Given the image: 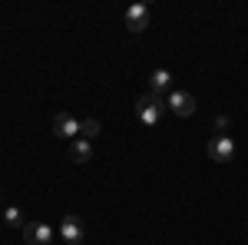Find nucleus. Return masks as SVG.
I'll return each mask as SVG.
<instances>
[{"label": "nucleus", "instance_id": "1", "mask_svg": "<svg viewBox=\"0 0 248 245\" xmlns=\"http://www.w3.org/2000/svg\"><path fill=\"white\" fill-rule=\"evenodd\" d=\"M166 113V99L155 93H142L136 99V119L142 123V126H159V119Z\"/></svg>", "mask_w": 248, "mask_h": 245}, {"label": "nucleus", "instance_id": "2", "mask_svg": "<svg viewBox=\"0 0 248 245\" xmlns=\"http://www.w3.org/2000/svg\"><path fill=\"white\" fill-rule=\"evenodd\" d=\"M60 239L70 245H79L86 239V226H83V219L79 215H63V222H60Z\"/></svg>", "mask_w": 248, "mask_h": 245}, {"label": "nucleus", "instance_id": "3", "mask_svg": "<svg viewBox=\"0 0 248 245\" xmlns=\"http://www.w3.org/2000/svg\"><path fill=\"white\" fill-rule=\"evenodd\" d=\"M209 156L215 159V163H229L232 156H235V139L225 136V132L212 136V139H209Z\"/></svg>", "mask_w": 248, "mask_h": 245}, {"label": "nucleus", "instance_id": "4", "mask_svg": "<svg viewBox=\"0 0 248 245\" xmlns=\"http://www.w3.org/2000/svg\"><path fill=\"white\" fill-rule=\"evenodd\" d=\"M166 106H169L175 116H192L195 113V96L189 90H172L169 99H166Z\"/></svg>", "mask_w": 248, "mask_h": 245}, {"label": "nucleus", "instance_id": "5", "mask_svg": "<svg viewBox=\"0 0 248 245\" xmlns=\"http://www.w3.org/2000/svg\"><path fill=\"white\" fill-rule=\"evenodd\" d=\"M23 242L27 245H50L53 242V229L46 222H27L23 226Z\"/></svg>", "mask_w": 248, "mask_h": 245}, {"label": "nucleus", "instance_id": "6", "mask_svg": "<svg viewBox=\"0 0 248 245\" xmlns=\"http://www.w3.org/2000/svg\"><path fill=\"white\" fill-rule=\"evenodd\" d=\"M126 27H129L133 33H142V30L149 27V7H146V3H133V7L126 10Z\"/></svg>", "mask_w": 248, "mask_h": 245}, {"label": "nucleus", "instance_id": "7", "mask_svg": "<svg viewBox=\"0 0 248 245\" xmlns=\"http://www.w3.org/2000/svg\"><path fill=\"white\" fill-rule=\"evenodd\" d=\"M79 123L83 119H77L73 113H57V119H53V132H57L60 139H73L79 132Z\"/></svg>", "mask_w": 248, "mask_h": 245}, {"label": "nucleus", "instance_id": "8", "mask_svg": "<svg viewBox=\"0 0 248 245\" xmlns=\"http://www.w3.org/2000/svg\"><path fill=\"white\" fill-rule=\"evenodd\" d=\"M166 90L172 93V73H169V70H155V73L149 76V93L162 96Z\"/></svg>", "mask_w": 248, "mask_h": 245}, {"label": "nucleus", "instance_id": "9", "mask_svg": "<svg viewBox=\"0 0 248 245\" xmlns=\"http://www.w3.org/2000/svg\"><path fill=\"white\" fill-rule=\"evenodd\" d=\"M70 159L79 163V166L90 163V159H93V146H90V139H77V143L70 146Z\"/></svg>", "mask_w": 248, "mask_h": 245}, {"label": "nucleus", "instance_id": "10", "mask_svg": "<svg viewBox=\"0 0 248 245\" xmlns=\"http://www.w3.org/2000/svg\"><path fill=\"white\" fill-rule=\"evenodd\" d=\"M79 132H83V139L99 136V119H83V123H79Z\"/></svg>", "mask_w": 248, "mask_h": 245}, {"label": "nucleus", "instance_id": "11", "mask_svg": "<svg viewBox=\"0 0 248 245\" xmlns=\"http://www.w3.org/2000/svg\"><path fill=\"white\" fill-rule=\"evenodd\" d=\"M3 222H7V226H27V222H23V215H20V209H7V212H3Z\"/></svg>", "mask_w": 248, "mask_h": 245}, {"label": "nucleus", "instance_id": "12", "mask_svg": "<svg viewBox=\"0 0 248 245\" xmlns=\"http://www.w3.org/2000/svg\"><path fill=\"white\" fill-rule=\"evenodd\" d=\"M225 126H229V116H215V130L222 132V130H225Z\"/></svg>", "mask_w": 248, "mask_h": 245}]
</instances>
